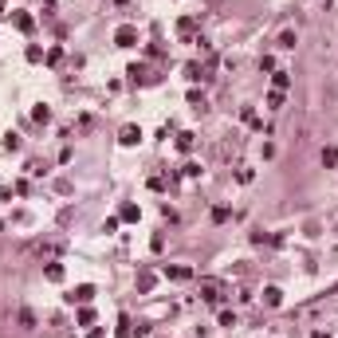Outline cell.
Wrapping results in <instances>:
<instances>
[{
  "label": "cell",
  "instance_id": "cell-1",
  "mask_svg": "<svg viewBox=\"0 0 338 338\" xmlns=\"http://www.w3.org/2000/svg\"><path fill=\"white\" fill-rule=\"evenodd\" d=\"M138 40H142V36H138L134 24H118V28H114V48H138Z\"/></svg>",
  "mask_w": 338,
  "mask_h": 338
},
{
  "label": "cell",
  "instance_id": "cell-2",
  "mask_svg": "<svg viewBox=\"0 0 338 338\" xmlns=\"http://www.w3.org/2000/svg\"><path fill=\"white\" fill-rule=\"evenodd\" d=\"M91 299H95V287H91V283H79V287L67 295V303H91Z\"/></svg>",
  "mask_w": 338,
  "mask_h": 338
},
{
  "label": "cell",
  "instance_id": "cell-3",
  "mask_svg": "<svg viewBox=\"0 0 338 338\" xmlns=\"http://www.w3.org/2000/svg\"><path fill=\"white\" fill-rule=\"evenodd\" d=\"M118 142H122V146H138V142H142V130H138V126H122Z\"/></svg>",
  "mask_w": 338,
  "mask_h": 338
},
{
  "label": "cell",
  "instance_id": "cell-4",
  "mask_svg": "<svg viewBox=\"0 0 338 338\" xmlns=\"http://www.w3.org/2000/svg\"><path fill=\"white\" fill-rule=\"evenodd\" d=\"M193 142H197V134H193V130H181V134H177V150H181V154H189V150H193Z\"/></svg>",
  "mask_w": 338,
  "mask_h": 338
},
{
  "label": "cell",
  "instance_id": "cell-5",
  "mask_svg": "<svg viewBox=\"0 0 338 338\" xmlns=\"http://www.w3.org/2000/svg\"><path fill=\"white\" fill-rule=\"evenodd\" d=\"M264 303H268V307H280V303H283V291H280V287H264Z\"/></svg>",
  "mask_w": 338,
  "mask_h": 338
},
{
  "label": "cell",
  "instance_id": "cell-6",
  "mask_svg": "<svg viewBox=\"0 0 338 338\" xmlns=\"http://www.w3.org/2000/svg\"><path fill=\"white\" fill-rule=\"evenodd\" d=\"M295 44H299V36H295L291 28H287V32H280V48H283V52H295Z\"/></svg>",
  "mask_w": 338,
  "mask_h": 338
},
{
  "label": "cell",
  "instance_id": "cell-7",
  "mask_svg": "<svg viewBox=\"0 0 338 338\" xmlns=\"http://www.w3.org/2000/svg\"><path fill=\"white\" fill-rule=\"evenodd\" d=\"M272 87H276V91H287V87H291V75H287V71H272Z\"/></svg>",
  "mask_w": 338,
  "mask_h": 338
},
{
  "label": "cell",
  "instance_id": "cell-8",
  "mask_svg": "<svg viewBox=\"0 0 338 338\" xmlns=\"http://www.w3.org/2000/svg\"><path fill=\"white\" fill-rule=\"evenodd\" d=\"M118 221H142V209H138V205H122Z\"/></svg>",
  "mask_w": 338,
  "mask_h": 338
},
{
  "label": "cell",
  "instance_id": "cell-9",
  "mask_svg": "<svg viewBox=\"0 0 338 338\" xmlns=\"http://www.w3.org/2000/svg\"><path fill=\"white\" fill-rule=\"evenodd\" d=\"M4 150H8V154H16V150H20V134H16V130H8V134H4Z\"/></svg>",
  "mask_w": 338,
  "mask_h": 338
},
{
  "label": "cell",
  "instance_id": "cell-10",
  "mask_svg": "<svg viewBox=\"0 0 338 338\" xmlns=\"http://www.w3.org/2000/svg\"><path fill=\"white\" fill-rule=\"evenodd\" d=\"M193 268H166V280H189Z\"/></svg>",
  "mask_w": 338,
  "mask_h": 338
},
{
  "label": "cell",
  "instance_id": "cell-11",
  "mask_svg": "<svg viewBox=\"0 0 338 338\" xmlns=\"http://www.w3.org/2000/svg\"><path fill=\"white\" fill-rule=\"evenodd\" d=\"M44 276H48L52 283H59V280H63V264H48V268H44Z\"/></svg>",
  "mask_w": 338,
  "mask_h": 338
},
{
  "label": "cell",
  "instance_id": "cell-12",
  "mask_svg": "<svg viewBox=\"0 0 338 338\" xmlns=\"http://www.w3.org/2000/svg\"><path fill=\"white\" fill-rule=\"evenodd\" d=\"M130 327H134V323H130V315H122V319H118V331H114V335H118V338H130Z\"/></svg>",
  "mask_w": 338,
  "mask_h": 338
},
{
  "label": "cell",
  "instance_id": "cell-13",
  "mask_svg": "<svg viewBox=\"0 0 338 338\" xmlns=\"http://www.w3.org/2000/svg\"><path fill=\"white\" fill-rule=\"evenodd\" d=\"M32 24H36V20H32L28 12H20V16H16V28H20V32H32Z\"/></svg>",
  "mask_w": 338,
  "mask_h": 338
},
{
  "label": "cell",
  "instance_id": "cell-14",
  "mask_svg": "<svg viewBox=\"0 0 338 338\" xmlns=\"http://www.w3.org/2000/svg\"><path fill=\"white\" fill-rule=\"evenodd\" d=\"M185 79H193V83H197V79H205V71H201L197 63H185Z\"/></svg>",
  "mask_w": 338,
  "mask_h": 338
},
{
  "label": "cell",
  "instance_id": "cell-15",
  "mask_svg": "<svg viewBox=\"0 0 338 338\" xmlns=\"http://www.w3.org/2000/svg\"><path fill=\"white\" fill-rule=\"evenodd\" d=\"M323 166H338V150H335V146L323 150Z\"/></svg>",
  "mask_w": 338,
  "mask_h": 338
},
{
  "label": "cell",
  "instance_id": "cell-16",
  "mask_svg": "<svg viewBox=\"0 0 338 338\" xmlns=\"http://www.w3.org/2000/svg\"><path fill=\"white\" fill-rule=\"evenodd\" d=\"M193 28H197V20H193V16H185V20H181V24H177V32H181V36H189V32H193Z\"/></svg>",
  "mask_w": 338,
  "mask_h": 338
},
{
  "label": "cell",
  "instance_id": "cell-17",
  "mask_svg": "<svg viewBox=\"0 0 338 338\" xmlns=\"http://www.w3.org/2000/svg\"><path fill=\"white\" fill-rule=\"evenodd\" d=\"M252 177H256V173H252V169H248V166H240V169H236V181H240V185H248Z\"/></svg>",
  "mask_w": 338,
  "mask_h": 338
},
{
  "label": "cell",
  "instance_id": "cell-18",
  "mask_svg": "<svg viewBox=\"0 0 338 338\" xmlns=\"http://www.w3.org/2000/svg\"><path fill=\"white\" fill-rule=\"evenodd\" d=\"M40 59H44V48H40V44H32V48H28V63H40Z\"/></svg>",
  "mask_w": 338,
  "mask_h": 338
},
{
  "label": "cell",
  "instance_id": "cell-19",
  "mask_svg": "<svg viewBox=\"0 0 338 338\" xmlns=\"http://www.w3.org/2000/svg\"><path fill=\"white\" fill-rule=\"evenodd\" d=\"M268 107L280 111V107H283V91H272V95H268Z\"/></svg>",
  "mask_w": 338,
  "mask_h": 338
},
{
  "label": "cell",
  "instance_id": "cell-20",
  "mask_svg": "<svg viewBox=\"0 0 338 338\" xmlns=\"http://www.w3.org/2000/svg\"><path fill=\"white\" fill-rule=\"evenodd\" d=\"M150 287H154V276H150V272H142V276H138V291H150Z\"/></svg>",
  "mask_w": 338,
  "mask_h": 338
},
{
  "label": "cell",
  "instance_id": "cell-21",
  "mask_svg": "<svg viewBox=\"0 0 338 338\" xmlns=\"http://www.w3.org/2000/svg\"><path fill=\"white\" fill-rule=\"evenodd\" d=\"M32 118H36V122H52V111H48V107H36Z\"/></svg>",
  "mask_w": 338,
  "mask_h": 338
},
{
  "label": "cell",
  "instance_id": "cell-22",
  "mask_svg": "<svg viewBox=\"0 0 338 338\" xmlns=\"http://www.w3.org/2000/svg\"><path fill=\"white\" fill-rule=\"evenodd\" d=\"M126 75H130V79H134V83H138V79H142V75H146V67H142V63H130V71H126Z\"/></svg>",
  "mask_w": 338,
  "mask_h": 338
},
{
  "label": "cell",
  "instance_id": "cell-23",
  "mask_svg": "<svg viewBox=\"0 0 338 338\" xmlns=\"http://www.w3.org/2000/svg\"><path fill=\"white\" fill-rule=\"evenodd\" d=\"M20 323H24V331H32V327H36V315H32V311H20Z\"/></svg>",
  "mask_w": 338,
  "mask_h": 338
},
{
  "label": "cell",
  "instance_id": "cell-24",
  "mask_svg": "<svg viewBox=\"0 0 338 338\" xmlns=\"http://www.w3.org/2000/svg\"><path fill=\"white\" fill-rule=\"evenodd\" d=\"M79 323H83V327H91V323H95V311H91V307H83V311H79Z\"/></svg>",
  "mask_w": 338,
  "mask_h": 338
},
{
  "label": "cell",
  "instance_id": "cell-25",
  "mask_svg": "<svg viewBox=\"0 0 338 338\" xmlns=\"http://www.w3.org/2000/svg\"><path fill=\"white\" fill-rule=\"evenodd\" d=\"M221 327H236V311H221Z\"/></svg>",
  "mask_w": 338,
  "mask_h": 338
},
{
  "label": "cell",
  "instance_id": "cell-26",
  "mask_svg": "<svg viewBox=\"0 0 338 338\" xmlns=\"http://www.w3.org/2000/svg\"><path fill=\"white\" fill-rule=\"evenodd\" d=\"M0 16H4V0H0Z\"/></svg>",
  "mask_w": 338,
  "mask_h": 338
}]
</instances>
